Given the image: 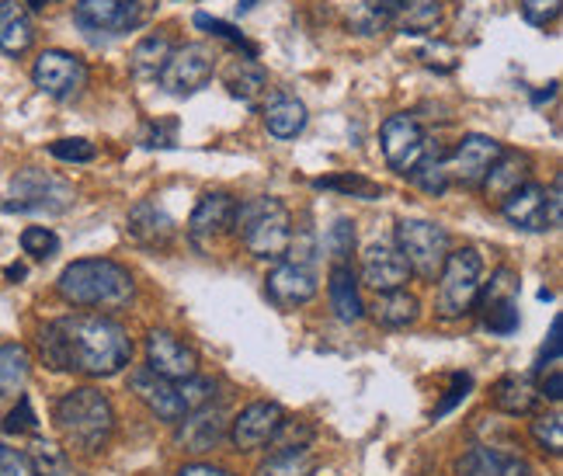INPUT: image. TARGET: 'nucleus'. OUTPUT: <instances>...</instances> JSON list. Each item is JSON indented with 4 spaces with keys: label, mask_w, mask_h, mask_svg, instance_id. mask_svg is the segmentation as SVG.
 <instances>
[{
    "label": "nucleus",
    "mask_w": 563,
    "mask_h": 476,
    "mask_svg": "<svg viewBox=\"0 0 563 476\" xmlns=\"http://www.w3.org/2000/svg\"><path fill=\"white\" fill-rule=\"evenodd\" d=\"M38 358L53 373L108 379L133 362V337L104 313H70L38 328Z\"/></svg>",
    "instance_id": "obj_1"
},
{
    "label": "nucleus",
    "mask_w": 563,
    "mask_h": 476,
    "mask_svg": "<svg viewBox=\"0 0 563 476\" xmlns=\"http://www.w3.org/2000/svg\"><path fill=\"white\" fill-rule=\"evenodd\" d=\"M56 289L70 307L98 310V313L125 310L136 299L133 272L112 262V257H80V262L59 272Z\"/></svg>",
    "instance_id": "obj_2"
},
{
    "label": "nucleus",
    "mask_w": 563,
    "mask_h": 476,
    "mask_svg": "<svg viewBox=\"0 0 563 476\" xmlns=\"http://www.w3.org/2000/svg\"><path fill=\"white\" fill-rule=\"evenodd\" d=\"M63 442L77 452H101L115 435V407L95 386H74L53 407Z\"/></svg>",
    "instance_id": "obj_3"
},
{
    "label": "nucleus",
    "mask_w": 563,
    "mask_h": 476,
    "mask_svg": "<svg viewBox=\"0 0 563 476\" xmlns=\"http://www.w3.org/2000/svg\"><path fill=\"white\" fill-rule=\"evenodd\" d=\"M236 236L257 262H282L292 244V212L275 195H257L236 206Z\"/></svg>",
    "instance_id": "obj_4"
},
{
    "label": "nucleus",
    "mask_w": 563,
    "mask_h": 476,
    "mask_svg": "<svg viewBox=\"0 0 563 476\" xmlns=\"http://www.w3.org/2000/svg\"><path fill=\"white\" fill-rule=\"evenodd\" d=\"M484 257L476 247L449 251L445 265L439 272V313L445 320H460L473 310L476 292H481Z\"/></svg>",
    "instance_id": "obj_5"
},
{
    "label": "nucleus",
    "mask_w": 563,
    "mask_h": 476,
    "mask_svg": "<svg viewBox=\"0 0 563 476\" xmlns=\"http://www.w3.org/2000/svg\"><path fill=\"white\" fill-rule=\"evenodd\" d=\"M77 202V191L70 181H63L49 170L38 167H25L11 178V199L0 202V209L8 212H46V215H59L67 212Z\"/></svg>",
    "instance_id": "obj_6"
},
{
    "label": "nucleus",
    "mask_w": 563,
    "mask_h": 476,
    "mask_svg": "<svg viewBox=\"0 0 563 476\" xmlns=\"http://www.w3.org/2000/svg\"><path fill=\"white\" fill-rule=\"evenodd\" d=\"M397 247L404 254L410 275H421L424 283H435L449 251H452V241H449V230L439 226V223L404 220L397 226Z\"/></svg>",
    "instance_id": "obj_7"
},
{
    "label": "nucleus",
    "mask_w": 563,
    "mask_h": 476,
    "mask_svg": "<svg viewBox=\"0 0 563 476\" xmlns=\"http://www.w3.org/2000/svg\"><path fill=\"white\" fill-rule=\"evenodd\" d=\"M560 178L553 181V188L547 191L539 181H526L522 188H515L508 199L501 202V215L526 233H547L560 226Z\"/></svg>",
    "instance_id": "obj_8"
},
{
    "label": "nucleus",
    "mask_w": 563,
    "mask_h": 476,
    "mask_svg": "<svg viewBox=\"0 0 563 476\" xmlns=\"http://www.w3.org/2000/svg\"><path fill=\"white\" fill-rule=\"evenodd\" d=\"M212 70H216V53L206 42H185V46L170 49L167 63L157 74V84L170 98H191L212 80Z\"/></svg>",
    "instance_id": "obj_9"
},
{
    "label": "nucleus",
    "mask_w": 563,
    "mask_h": 476,
    "mask_svg": "<svg viewBox=\"0 0 563 476\" xmlns=\"http://www.w3.org/2000/svg\"><path fill=\"white\" fill-rule=\"evenodd\" d=\"M88 80H91L88 63H84L70 49H46V53H38L35 67H32V84L46 98H53V101H74V98H80L84 88H88Z\"/></svg>",
    "instance_id": "obj_10"
},
{
    "label": "nucleus",
    "mask_w": 563,
    "mask_h": 476,
    "mask_svg": "<svg viewBox=\"0 0 563 476\" xmlns=\"http://www.w3.org/2000/svg\"><path fill=\"white\" fill-rule=\"evenodd\" d=\"M143 21L140 0H77L74 4V25L91 42L119 38L133 32Z\"/></svg>",
    "instance_id": "obj_11"
},
{
    "label": "nucleus",
    "mask_w": 563,
    "mask_h": 476,
    "mask_svg": "<svg viewBox=\"0 0 563 476\" xmlns=\"http://www.w3.org/2000/svg\"><path fill=\"white\" fill-rule=\"evenodd\" d=\"M236 202L230 191H209L199 199V206L191 209L188 220V241L195 251L212 254L227 236H233L236 230Z\"/></svg>",
    "instance_id": "obj_12"
},
{
    "label": "nucleus",
    "mask_w": 563,
    "mask_h": 476,
    "mask_svg": "<svg viewBox=\"0 0 563 476\" xmlns=\"http://www.w3.org/2000/svg\"><path fill=\"white\" fill-rule=\"evenodd\" d=\"M379 146H383V157H386L389 170H397L400 178H407L410 170L418 167V160L428 154L424 125L410 112L389 115L379 129Z\"/></svg>",
    "instance_id": "obj_13"
},
{
    "label": "nucleus",
    "mask_w": 563,
    "mask_h": 476,
    "mask_svg": "<svg viewBox=\"0 0 563 476\" xmlns=\"http://www.w3.org/2000/svg\"><path fill=\"white\" fill-rule=\"evenodd\" d=\"M505 143H497L494 136L484 133H470L460 140V146L452 150V157H445L449 167V181L466 185V188H481L484 178L490 175V167L501 160Z\"/></svg>",
    "instance_id": "obj_14"
},
{
    "label": "nucleus",
    "mask_w": 563,
    "mask_h": 476,
    "mask_svg": "<svg viewBox=\"0 0 563 476\" xmlns=\"http://www.w3.org/2000/svg\"><path fill=\"white\" fill-rule=\"evenodd\" d=\"M286 424V410L275 400H254L230 421V445L236 452H254L275 442L278 428Z\"/></svg>",
    "instance_id": "obj_15"
},
{
    "label": "nucleus",
    "mask_w": 563,
    "mask_h": 476,
    "mask_svg": "<svg viewBox=\"0 0 563 476\" xmlns=\"http://www.w3.org/2000/svg\"><path fill=\"white\" fill-rule=\"evenodd\" d=\"M146 369L170 379V383H181L199 373V352L170 331H150L146 334Z\"/></svg>",
    "instance_id": "obj_16"
},
{
    "label": "nucleus",
    "mask_w": 563,
    "mask_h": 476,
    "mask_svg": "<svg viewBox=\"0 0 563 476\" xmlns=\"http://www.w3.org/2000/svg\"><path fill=\"white\" fill-rule=\"evenodd\" d=\"M129 389H133V397L154 414L157 421H167V424H178L185 418V403L178 397V383H170L157 373H150L146 365L136 373H129Z\"/></svg>",
    "instance_id": "obj_17"
},
{
    "label": "nucleus",
    "mask_w": 563,
    "mask_h": 476,
    "mask_svg": "<svg viewBox=\"0 0 563 476\" xmlns=\"http://www.w3.org/2000/svg\"><path fill=\"white\" fill-rule=\"evenodd\" d=\"M407 278H410V268H407L397 244L376 241V244L365 247V254H362V283L369 289L394 292V289L407 286Z\"/></svg>",
    "instance_id": "obj_18"
},
{
    "label": "nucleus",
    "mask_w": 563,
    "mask_h": 476,
    "mask_svg": "<svg viewBox=\"0 0 563 476\" xmlns=\"http://www.w3.org/2000/svg\"><path fill=\"white\" fill-rule=\"evenodd\" d=\"M265 289L268 296L278 302V307H302V302H310L320 289L317 283V272L313 265L307 262H278L275 272L265 278Z\"/></svg>",
    "instance_id": "obj_19"
},
{
    "label": "nucleus",
    "mask_w": 563,
    "mask_h": 476,
    "mask_svg": "<svg viewBox=\"0 0 563 476\" xmlns=\"http://www.w3.org/2000/svg\"><path fill=\"white\" fill-rule=\"evenodd\" d=\"M178 445L191 456H202V452H212L227 439V414L220 407H199V410H188V414L178 421Z\"/></svg>",
    "instance_id": "obj_20"
},
{
    "label": "nucleus",
    "mask_w": 563,
    "mask_h": 476,
    "mask_svg": "<svg viewBox=\"0 0 563 476\" xmlns=\"http://www.w3.org/2000/svg\"><path fill=\"white\" fill-rule=\"evenodd\" d=\"M125 230L140 247H157V251H167L170 244H175V233H178L175 220H170V215L154 199H143V202H136L133 209H129Z\"/></svg>",
    "instance_id": "obj_21"
},
{
    "label": "nucleus",
    "mask_w": 563,
    "mask_h": 476,
    "mask_svg": "<svg viewBox=\"0 0 563 476\" xmlns=\"http://www.w3.org/2000/svg\"><path fill=\"white\" fill-rule=\"evenodd\" d=\"M460 476H532V466L497 445H473L460 460Z\"/></svg>",
    "instance_id": "obj_22"
},
{
    "label": "nucleus",
    "mask_w": 563,
    "mask_h": 476,
    "mask_svg": "<svg viewBox=\"0 0 563 476\" xmlns=\"http://www.w3.org/2000/svg\"><path fill=\"white\" fill-rule=\"evenodd\" d=\"M328 299L331 310L341 323H358L365 317V302L358 292V275L352 272L349 262H334L328 275Z\"/></svg>",
    "instance_id": "obj_23"
},
{
    "label": "nucleus",
    "mask_w": 563,
    "mask_h": 476,
    "mask_svg": "<svg viewBox=\"0 0 563 476\" xmlns=\"http://www.w3.org/2000/svg\"><path fill=\"white\" fill-rule=\"evenodd\" d=\"M35 42V25L25 4L18 0H0V53L25 56Z\"/></svg>",
    "instance_id": "obj_24"
},
{
    "label": "nucleus",
    "mask_w": 563,
    "mask_h": 476,
    "mask_svg": "<svg viewBox=\"0 0 563 476\" xmlns=\"http://www.w3.org/2000/svg\"><path fill=\"white\" fill-rule=\"evenodd\" d=\"M529 181V157L515 154V150H505L501 160L490 167V175L484 178V195L487 202L501 206L515 188H522Z\"/></svg>",
    "instance_id": "obj_25"
},
{
    "label": "nucleus",
    "mask_w": 563,
    "mask_h": 476,
    "mask_svg": "<svg viewBox=\"0 0 563 476\" xmlns=\"http://www.w3.org/2000/svg\"><path fill=\"white\" fill-rule=\"evenodd\" d=\"M307 122H310L307 104L292 95H275L265 104V129L275 140H296L307 129Z\"/></svg>",
    "instance_id": "obj_26"
},
{
    "label": "nucleus",
    "mask_w": 563,
    "mask_h": 476,
    "mask_svg": "<svg viewBox=\"0 0 563 476\" xmlns=\"http://www.w3.org/2000/svg\"><path fill=\"white\" fill-rule=\"evenodd\" d=\"M369 310H373L379 328L400 331V328H410V323L421 317V302H418L415 292L394 289V292H376V302H373Z\"/></svg>",
    "instance_id": "obj_27"
},
{
    "label": "nucleus",
    "mask_w": 563,
    "mask_h": 476,
    "mask_svg": "<svg viewBox=\"0 0 563 476\" xmlns=\"http://www.w3.org/2000/svg\"><path fill=\"white\" fill-rule=\"evenodd\" d=\"M490 400H494L497 410H501V414L522 418V414H532V410H536L539 389L526 376H505V379L494 383V397Z\"/></svg>",
    "instance_id": "obj_28"
},
{
    "label": "nucleus",
    "mask_w": 563,
    "mask_h": 476,
    "mask_svg": "<svg viewBox=\"0 0 563 476\" xmlns=\"http://www.w3.org/2000/svg\"><path fill=\"white\" fill-rule=\"evenodd\" d=\"M227 91L244 101V104H257L262 95H268V70L257 59H236L227 70Z\"/></svg>",
    "instance_id": "obj_29"
},
{
    "label": "nucleus",
    "mask_w": 563,
    "mask_h": 476,
    "mask_svg": "<svg viewBox=\"0 0 563 476\" xmlns=\"http://www.w3.org/2000/svg\"><path fill=\"white\" fill-rule=\"evenodd\" d=\"M32 376V355L25 344L8 341L0 344V394L4 397H21Z\"/></svg>",
    "instance_id": "obj_30"
},
{
    "label": "nucleus",
    "mask_w": 563,
    "mask_h": 476,
    "mask_svg": "<svg viewBox=\"0 0 563 476\" xmlns=\"http://www.w3.org/2000/svg\"><path fill=\"white\" fill-rule=\"evenodd\" d=\"M407 4L410 0H362L352 11V29L362 35H376L389 25H397V18L404 14Z\"/></svg>",
    "instance_id": "obj_31"
},
{
    "label": "nucleus",
    "mask_w": 563,
    "mask_h": 476,
    "mask_svg": "<svg viewBox=\"0 0 563 476\" xmlns=\"http://www.w3.org/2000/svg\"><path fill=\"white\" fill-rule=\"evenodd\" d=\"M170 49H175V46H170V38L164 32H154V35L140 38L136 49H133V77H140V80L154 77L157 80V74H161V67L167 63Z\"/></svg>",
    "instance_id": "obj_32"
},
{
    "label": "nucleus",
    "mask_w": 563,
    "mask_h": 476,
    "mask_svg": "<svg viewBox=\"0 0 563 476\" xmlns=\"http://www.w3.org/2000/svg\"><path fill=\"white\" fill-rule=\"evenodd\" d=\"M313 188H320V191H338V195H349V199H362V202L383 199V185L379 181L365 178V175H352V170H344V175L317 178Z\"/></svg>",
    "instance_id": "obj_33"
},
{
    "label": "nucleus",
    "mask_w": 563,
    "mask_h": 476,
    "mask_svg": "<svg viewBox=\"0 0 563 476\" xmlns=\"http://www.w3.org/2000/svg\"><path fill=\"white\" fill-rule=\"evenodd\" d=\"M410 181H415L424 195H431V199H439V195H445L449 191V167H445V157L442 154H435V150L428 146V154L418 160V167L410 170L407 175Z\"/></svg>",
    "instance_id": "obj_34"
},
{
    "label": "nucleus",
    "mask_w": 563,
    "mask_h": 476,
    "mask_svg": "<svg viewBox=\"0 0 563 476\" xmlns=\"http://www.w3.org/2000/svg\"><path fill=\"white\" fill-rule=\"evenodd\" d=\"M313 456L310 449H275L272 456L257 466V476H310Z\"/></svg>",
    "instance_id": "obj_35"
},
{
    "label": "nucleus",
    "mask_w": 563,
    "mask_h": 476,
    "mask_svg": "<svg viewBox=\"0 0 563 476\" xmlns=\"http://www.w3.org/2000/svg\"><path fill=\"white\" fill-rule=\"evenodd\" d=\"M439 18H442L439 0H410L404 14L397 18V29H404L410 35H428L439 29Z\"/></svg>",
    "instance_id": "obj_36"
},
{
    "label": "nucleus",
    "mask_w": 563,
    "mask_h": 476,
    "mask_svg": "<svg viewBox=\"0 0 563 476\" xmlns=\"http://www.w3.org/2000/svg\"><path fill=\"white\" fill-rule=\"evenodd\" d=\"M481 317H484V328L490 331V334H501V337H508V334H515L518 331V302L515 299H494V302H481Z\"/></svg>",
    "instance_id": "obj_37"
},
{
    "label": "nucleus",
    "mask_w": 563,
    "mask_h": 476,
    "mask_svg": "<svg viewBox=\"0 0 563 476\" xmlns=\"http://www.w3.org/2000/svg\"><path fill=\"white\" fill-rule=\"evenodd\" d=\"M29 460H32V466H35L38 476H67L70 473L67 449H59L56 442H46V439H35Z\"/></svg>",
    "instance_id": "obj_38"
},
{
    "label": "nucleus",
    "mask_w": 563,
    "mask_h": 476,
    "mask_svg": "<svg viewBox=\"0 0 563 476\" xmlns=\"http://www.w3.org/2000/svg\"><path fill=\"white\" fill-rule=\"evenodd\" d=\"M191 25H195V29H202V32L212 35V38H227V42H233V46H241L247 59H257V46H254V42H251L241 29L230 25V21L212 18V14H195V18H191Z\"/></svg>",
    "instance_id": "obj_39"
},
{
    "label": "nucleus",
    "mask_w": 563,
    "mask_h": 476,
    "mask_svg": "<svg viewBox=\"0 0 563 476\" xmlns=\"http://www.w3.org/2000/svg\"><path fill=\"white\" fill-rule=\"evenodd\" d=\"M21 251L32 262H49L53 254H59V236L49 226H25L21 230Z\"/></svg>",
    "instance_id": "obj_40"
},
{
    "label": "nucleus",
    "mask_w": 563,
    "mask_h": 476,
    "mask_svg": "<svg viewBox=\"0 0 563 476\" xmlns=\"http://www.w3.org/2000/svg\"><path fill=\"white\" fill-rule=\"evenodd\" d=\"M532 439L539 449L550 452V456H560L563 452V418L556 414V410L553 414H539L532 421Z\"/></svg>",
    "instance_id": "obj_41"
},
{
    "label": "nucleus",
    "mask_w": 563,
    "mask_h": 476,
    "mask_svg": "<svg viewBox=\"0 0 563 476\" xmlns=\"http://www.w3.org/2000/svg\"><path fill=\"white\" fill-rule=\"evenodd\" d=\"M323 244H328L334 262H349L352 251H355V220H349V215H338L334 226L328 230V236H323Z\"/></svg>",
    "instance_id": "obj_42"
},
{
    "label": "nucleus",
    "mask_w": 563,
    "mask_h": 476,
    "mask_svg": "<svg viewBox=\"0 0 563 476\" xmlns=\"http://www.w3.org/2000/svg\"><path fill=\"white\" fill-rule=\"evenodd\" d=\"M494 299H518V272L511 268H497L490 275V283L484 286L481 283V292H476V302L473 307H481V302H494Z\"/></svg>",
    "instance_id": "obj_43"
},
{
    "label": "nucleus",
    "mask_w": 563,
    "mask_h": 476,
    "mask_svg": "<svg viewBox=\"0 0 563 476\" xmlns=\"http://www.w3.org/2000/svg\"><path fill=\"white\" fill-rule=\"evenodd\" d=\"M178 397H181V403H185V414H188V410L209 407L212 397H216V379L195 373L191 379H181V383H178Z\"/></svg>",
    "instance_id": "obj_44"
},
{
    "label": "nucleus",
    "mask_w": 563,
    "mask_h": 476,
    "mask_svg": "<svg viewBox=\"0 0 563 476\" xmlns=\"http://www.w3.org/2000/svg\"><path fill=\"white\" fill-rule=\"evenodd\" d=\"M35 431H38L35 407L25 394H21L18 403L8 410V418H4V435H35Z\"/></svg>",
    "instance_id": "obj_45"
},
{
    "label": "nucleus",
    "mask_w": 563,
    "mask_h": 476,
    "mask_svg": "<svg viewBox=\"0 0 563 476\" xmlns=\"http://www.w3.org/2000/svg\"><path fill=\"white\" fill-rule=\"evenodd\" d=\"M49 154L63 164H91L98 157V150L91 140H80V136H70V140H56L49 143Z\"/></svg>",
    "instance_id": "obj_46"
},
{
    "label": "nucleus",
    "mask_w": 563,
    "mask_h": 476,
    "mask_svg": "<svg viewBox=\"0 0 563 476\" xmlns=\"http://www.w3.org/2000/svg\"><path fill=\"white\" fill-rule=\"evenodd\" d=\"M0 476H38L29 452H21L14 445H0Z\"/></svg>",
    "instance_id": "obj_47"
},
{
    "label": "nucleus",
    "mask_w": 563,
    "mask_h": 476,
    "mask_svg": "<svg viewBox=\"0 0 563 476\" xmlns=\"http://www.w3.org/2000/svg\"><path fill=\"white\" fill-rule=\"evenodd\" d=\"M522 18L536 29H547L560 18V0H522Z\"/></svg>",
    "instance_id": "obj_48"
},
{
    "label": "nucleus",
    "mask_w": 563,
    "mask_h": 476,
    "mask_svg": "<svg viewBox=\"0 0 563 476\" xmlns=\"http://www.w3.org/2000/svg\"><path fill=\"white\" fill-rule=\"evenodd\" d=\"M175 133H178V122L175 119H167V122H146L143 125V146L146 150L175 146Z\"/></svg>",
    "instance_id": "obj_49"
},
{
    "label": "nucleus",
    "mask_w": 563,
    "mask_h": 476,
    "mask_svg": "<svg viewBox=\"0 0 563 476\" xmlns=\"http://www.w3.org/2000/svg\"><path fill=\"white\" fill-rule=\"evenodd\" d=\"M470 389H473V379L470 376H452V386H449V394H445V400L435 407V414H431V418H442V414H449V410L452 407H456L460 400H466V394H470Z\"/></svg>",
    "instance_id": "obj_50"
},
{
    "label": "nucleus",
    "mask_w": 563,
    "mask_h": 476,
    "mask_svg": "<svg viewBox=\"0 0 563 476\" xmlns=\"http://www.w3.org/2000/svg\"><path fill=\"white\" fill-rule=\"evenodd\" d=\"M560 328H563V320L556 317L550 328V344L543 348V358H539V373H543L547 365H560Z\"/></svg>",
    "instance_id": "obj_51"
},
{
    "label": "nucleus",
    "mask_w": 563,
    "mask_h": 476,
    "mask_svg": "<svg viewBox=\"0 0 563 476\" xmlns=\"http://www.w3.org/2000/svg\"><path fill=\"white\" fill-rule=\"evenodd\" d=\"M539 397L560 403V397H563V369L560 365H550V376L543 379V386H539Z\"/></svg>",
    "instance_id": "obj_52"
},
{
    "label": "nucleus",
    "mask_w": 563,
    "mask_h": 476,
    "mask_svg": "<svg viewBox=\"0 0 563 476\" xmlns=\"http://www.w3.org/2000/svg\"><path fill=\"white\" fill-rule=\"evenodd\" d=\"M178 476H236L227 466H216V463H188L178 469Z\"/></svg>",
    "instance_id": "obj_53"
},
{
    "label": "nucleus",
    "mask_w": 563,
    "mask_h": 476,
    "mask_svg": "<svg viewBox=\"0 0 563 476\" xmlns=\"http://www.w3.org/2000/svg\"><path fill=\"white\" fill-rule=\"evenodd\" d=\"M49 4H56V0H25L29 11H42V8H49Z\"/></svg>",
    "instance_id": "obj_54"
},
{
    "label": "nucleus",
    "mask_w": 563,
    "mask_h": 476,
    "mask_svg": "<svg viewBox=\"0 0 563 476\" xmlns=\"http://www.w3.org/2000/svg\"><path fill=\"white\" fill-rule=\"evenodd\" d=\"M8 278H25V268H21V265H11V268H8Z\"/></svg>",
    "instance_id": "obj_55"
},
{
    "label": "nucleus",
    "mask_w": 563,
    "mask_h": 476,
    "mask_svg": "<svg viewBox=\"0 0 563 476\" xmlns=\"http://www.w3.org/2000/svg\"><path fill=\"white\" fill-rule=\"evenodd\" d=\"M254 8V0H241V4H236V11H241V14H247Z\"/></svg>",
    "instance_id": "obj_56"
},
{
    "label": "nucleus",
    "mask_w": 563,
    "mask_h": 476,
    "mask_svg": "<svg viewBox=\"0 0 563 476\" xmlns=\"http://www.w3.org/2000/svg\"><path fill=\"white\" fill-rule=\"evenodd\" d=\"M310 476H317V473H310Z\"/></svg>",
    "instance_id": "obj_57"
}]
</instances>
